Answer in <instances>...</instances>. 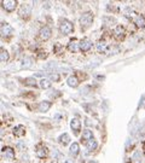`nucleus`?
<instances>
[{
	"label": "nucleus",
	"instance_id": "1",
	"mask_svg": "<svg viewBox=\"0 0 145 163\" xmlns=\"http://www.w3.org/2000/svg\"><path fill=\"white\" fill-rule=\"evenodd\" d=\"M72 29H74V24H72L70 21H68V19H62V22H61V24H59V30L63 33V34H70L72 32Z\"/></svg>",
	"mask_w": 145,
	"mask_h": 163
},
{
	"label": "nucleus",
	"instance_id": "2",
	"mask_svg": "<svg viewBox=\"0 0 145 163\" xmlns=\"http://www.w3.org/2000/svg\"><path fill=\"white\" fill-rule=\"evenodd\" d=\"M92 22H93V15L91 12H86V13H83L81 17H80V24L83 28L90 27L91 24H92Z\"/></svg>",
	"mask_w": 145,
	"mask_h": 163
},
{
	"label": "nucleus",
	"instance_id": "3",
	"mask_svg": "<svg viewBox=\"0 0 145 163\" xmlns=\"http://www.w3.org/2000/svg\"><path fill=\"white\" fill-rule=\"evenodd\" d=\"M52 35V32H51V29L48 27H42L40 29V32H39V37L41 39V40H48L50 37Z\"/></svg>",
	"mask_w": 145,
	"mask_h": 163
},
{
	"label": "nucleus",
	"instance_id": "4",
	"mask_svg": "<svg viewBox=\"0 0 145 163\" xmlns=\"http://www.w3.org/2000/svg\"><path fill=\"white\" fill-rule=\"evenodd\" d=\"M16 6H17V1H15V0H6V1H2V7L6 10V11H13V10L16 9Z\"/></svg>",
	"mask_w": 145,
	"mask_h": 163
},
{
	"label": "nucleus",
	"instance_id": "5",
	"mask_svg": "<svg viewBox=\"0 0 145 163\" xmlns=\"http://www.w3.org/2000/svg\"><path fill=\"white\" fill-rule=\"evenodd\" d=\"M35 154L38 157H40V158H44L47 156V149H46V146L44 145H38L35 149Z\"/></svg>",
	"mask_w": 145,
	"mask_h": 163
},
{
	"label": "nucleus",
	"instance_id": "6",
	"mask_svg": "<svg viewBox=\"0 0 145 163\" xmlns=\"http://www.w3.org/2000/svg\"><path fill=\"white\" fill-rule=\"evenodd\" d=\"M68 50L72 51V52H76L80 50V42L76 40V39H72L70 42L68 44Z\"/></svg>",
	"mask_w": 145,
	"mask_h": 163
},
{
	"label": "nucleus",
	"instance_id": "7",
	"mask_svg": "<svg viewBox=\"0 0 145 163\" xmlns=\"http://www.w3.org/2000/svg\"><path fill=\"white\" fill-rule=\"evenodd\" d=\"M1 155H2V157L11 160V158L15 157V151H13V149H11V147H4V149L1 150Z\"/></svg>",
	"mask_w": 145,
	"mask_h": 163
},
{
	"label": "nucleus",
	"instance_id": "8",
	"mask_svg": "<svg viewBox=\"0 0 145 163\" xmlns=\"http://www.w3.org/2000/svg\"><path fill=\"white\" fill-rule=\"evenodd\" d=\"M12 27L8 23H1V34L2 36H9L12 34Z\"/></svg>",
	"mask_w": 145,
	"mask_h": 163
},
{
	"label": "nucleus",
	"instance_id": "9",
	"mask_svg": "<svg viewBox=\"0 0 145 163\" xmlns=\"http://www.w3.org/2000/svg\"><path fill=\"white\" fill-rule=\"evenodd\" d=\"M91 47H92V41L88 39H85V40L80 41V50L83 52H87L88 50H91Z\"/></svg>",
	"mask_w": 145,
	"mask_h": 163
},
{
	"label": "nucleus",
	"instance_id": "10",
	"mask_svg": "<svg viewBox=\"0 0 145 163\" xmlns=\"http://www.w3.org/2000/svg\"><path fill=\"white\" fill-rule=\"evenodd\" d=\"M114 36H115V39H122L123 36H125V28L122 27V26H118V27L114 29Z\"/></svg>",
	"mask_w": 145,
	"mask_h": 163
},
{
	"label": "nucleus",
	"instance_id": "11",
	"mask_svg": "<svg viewBox=\"0 0 145 163\" xmlns=\"http://www.w3.org/2000/svg\"><path fill=\"white\" fill-rule=\"evenodd\" d=\"M70 127H72V129L74 131V133H78V132L80 131V128H81L80 120H79V118H72V122H70Z\"/></svg>",
	"mask_w": 145,
	"mask_h": 163
},
{
	"label": "nucleus",
	"instance_id": "12",
	"mask_svg": "<svg viewBox=\"0 0 145 163\" xmlns=\"http://www.w3.org/2000/svg\"><path fill=\"white\" fill-rule=\"evenodd\" d=\"M19 15H21V17H23V18L29 17V15H30V6H29V5H23V6L21 7Z\"/></svg>",
	"mask_w": 145,
	"mask_h": 163
},
{
	"label": "nucleus",
	"instance_id": "13",
	"mask_svg": "<svg viewBox=\"0 0 145 163\" xmlns=\"http://www.w3.org/2000/svg\"><path fill=\"white\" fill-rule=\"evenodd\" d=\"M32 64H33V59H32V58H29V57H26V58H23V59H22L21 68H22V69H28V68H30V67H32Z\"/></svg>",
	"mask_w": 145,
	"mask_h": 163
},
{
	"label": "nucleus",
	"instance_id": "14",
	"mask_svg": "<svg viewBox=\"0 0 145 163\" xmlns=\"http://www.w3.org/2000/svg\"><path fill=\"white\" fill-rule=\"evenodd\" d=\"M13 134L16 136H23L26 134V128L23 126H16L13 128Z\"/></svg>",
	"mask_w": 145,
	"mask_h": 163
},
{
	"label": "nucleus",
	"instance_id": "15",
	"mask_svg": "<svg viewBox=\"0 0 145 163\" xmlns=\"http://www.w3.org/2000/svg\"><path fill=\"white\" fill-rule=\"evenodd\" d=\"M67 82H68V85L70 86V87H78V85H79V80H78V77L76 76H69L68 77V80H67Z\"/></svg>",
	"mask_w": 145,
	"mask_h": 163
},
{
	"label": "nucleus",
	"instance_id": "16",
	"mask_svg": "<svg viewBox=\"0 0 145 163\" xmlns=\"http://www.w3.org/2000/svg\"><path fill=\"white\" fill-rule=\"evenodd\" d=\"M51 106V103L50 101H41L40 104H39V110L41 111V112H46L48 109Z\"/></svg>",
	"mask_w": 145,
	"mask_h": 163
},
{
	"label": "nucleus",
	"instance_id": "17",
	"mask_svg": "<svg viewBox=\"0 0 145 163\" xmlns=\"http://www.w3.org/2000/svg\"><path fill=\"white\" fill-rule=\"evenodd\" d=\"M92 136H93V134H92V132H91L90 129L83 131V133H82V141H86V140H91V139H93Z\"/></svg>",
	"mask_w": 145,
	"mask_h": 163
},
{
	"label": "nucleus",
	"instance_id": "18",
	"mask_svg": "<svg viewBox=\"0 0 145 163\" xmlns=\"http://www.w3.org/2000/svg\"><path fill=\"white\" fill-rule=\"evenodd\" d=\"M134 23H136V26L138 28H142L145 26V19L142 16H137L136 18H134Z\"/></svg>",
	"mask_w": 145,
	"mask_h": 163
},
{
	"label": "nucleus",
	"instance_id": "19",
	"mask_svg": "<svg viewBox=\"0 0 145 163\" xmlns=\"http://www.w3.org/2000/svg\"><path fill=\"white\" fill-rule=\"evenodd\" d=\"M97 146H98V144H97V141H96L94 139H91V140L87 141V149H88L90 151H94V150L97 149Z\"/></svg>",
	"mask_w": 145,
	"mask_h": 163
},
{
	"label": "nucleus",
	"instance_id": "20",
	"mask_svg": "<svg viewBox=\"0 0 145 163\" xmlns=\"http://www.w3.org/2000/svg\"><path fill=\"white\" fill-rule=\"evenodd\" d=\"M79 151H80L79 144H78V143H72V146H70V154L74 155V156H76V155L79 154Z\"/></svg>",
	"mask_w": 145,
	"mask_h": 163
},
{
	"label": "nucleus",
	"instance_id": "21",
	"mask_svg": "<svg viewBox=\"0 0 145 163\" xmlns=\"http://www.w3.org/2000/svg\"><path fill=\"white\" fill-rule=\"evenodd\" d=\"M0 58H1V62H8L9 61V53L5 48H1L0 51Z\"/></svg>",
	"mask_w": 145,
	"mask_h": 163
},
{
	"label": "nucleus",
	"instance_id": "22",
	"mask_svg": "<svg viewBox=\"0 0 145 163\" xmlns=\"http://www.w3.org/2000/svg\"><path fill=\"white\" fill-rule=\"evenodd\" d=\"M107 42L105 41H103V40H100L97 42V50L99 51V52H103V51H105L107 50Z\"/></svg>",
	"mask_w": 145,
	"mask_h": 163
},
{
	"label": "nucleus",
	"instance_id": "23",
	"mask_svg": "<svg viewBox=\"0 0 145 163\" xmlns=\"http://www.w3.org/2000/svg\"><path fill=\"white\" fill-rule=\"evenodd\" d=\"M59 141L62 143V144H68L69 141H70V136H68L67 133H64V134H62V136H59Z\"/></svg>",
	"mask_w": 145,
	"mask_h": 163
},
{
	"label": "nucleus",
	"instance_id": "24",
	"mask_svg": "<svg viewBox=\"0 0 145 163\" xmlns=\"http://www.w3.org/2000/svg\"><path fill=\"white\" fill-rule=\"evenodd\" d=\"M51 85H52V83H51V81H50L48 79H42L41 82H40V86H41L42 88H50Z\"/></svg>",
	"mask_w": 145,
	"mask_h": 163
},
{
	"label": "nucleus",
	"instance_id": "25",
	"mask_svg": "<svg viewBox=\"0 0 145 163\" xmlns=\"http://www.w3.org/2000/svg\"><path fill=\"white\" fill-rule=\"evenodd\" d=\"M24 83H26L27 86H33V87H35V86H36V80H35V79H32V77H29V79H26Z\"/></svg>",
	"mask_w": 145,
	"mask_h": 163
},
{
	"label": "nucleus",
	"instance_id": "26",
	"mask_svg": "<svg viewBox=\"0 0 145 163\" xmlns=\"http://www.w3.org/2000/svg\"><path fill=\"white\" fill-rule=\"evenodd\" d=\"M54 48H56V51H54L56 53H61V52H62V46L61 45L56 44V45H54Z\"/></svg>",
	"mask_w": 145,
	"mask_h": 163
},
{
	"label": "nucleus",
	"instance_id": "27",
	"mask_svg": "<svg viewBox=\"0 0 145 163\" xmlns=\"http://www.w3.org/2000/svg\"><path fill=\"white\" fill-rule=\"evenodd\" d=\"M64 163H74L72 161V160H65V161H64Z\"/></svg>",
	"mask_w": 145,
	"mask_h": 163
}]
</instances>
